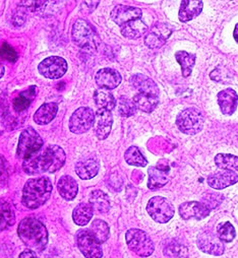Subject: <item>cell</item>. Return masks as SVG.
<instances>
[{"label": "cell", "instance_id": "9", "mask_svg": "<svg viewBox=\"0 0 238 258\" xmlns=\"http://www.w3.org/2000/svg\"><path fill=\"white\" fill-rule=\"evenodd\" d=\"M38 71L46 79L58 80L67 74L68 62L63 57L50 56L39 64Z\"/></svg>", "mask_w": 238, "mask_h": 258}, {"label": "cell", "instance_id": "7", "mask_svg": "<svg viewBox=\"0 0 238 258\" xmlns=\"http://www.w3.org/2000/svg\"><path fill=\"white\" fill-rule=\"evenodd\" d=\"M44 146V142L41 136L35 131L34 128L29 127L21 134L17 156L21 160H25L32 156L33 154L40 151Z\"/></svg>", "mask_w": 238, "mask_h": 258}, {"label": "cell", "instance_id": "22", "mask_svg": "<svg viewBox=\"0 0 238 258\" xmlns=\"http://www.w3.org/2000/svg\"><path fill=\"white\" fill-rule=\"evenodd\" d=\"M204 3L203 2H194V0H184L181 5V10L178 17L181 22L188 23L196 19L203 11Z\"/></svg>", "mask_w": 238, "mask_h": 258}, {"label": "cell", "instance_id": "14", "mask_svg": "<svg viewBox=\"0 0 238 258\" xmlns=\"http://www.w3.org/2000/svg\"><path fill=\"white\" fill-rule=\"evenodd\" d=\"M142 10L135 7L117 6L111 12V19L118 26H125L130 22L140 20L142 17Z\"/></svg>", "mask_w": 238, "mask_h": 258}, {"label": "cell", "instance_id": "32", "mask_svg": "<svg viewBox=\"0 0 238 258\" xmlns=\"http://www.w3.org/2000/svg\"><path fill=\"white\" fill-rule=\"evenodd\" d=\"M94 100L99 109H105L112 111L116 107V99L110 93V91L99 89L94 94Z\"/></svg>", "mask_w": 238, "mask_h": 258}, {"label": "cell", "instance_id": "3", "mask_svg": "<svg viewBox=\"0 0 238 258\" xmlns=\"http://www.w3.org/2000/svg\"><path fill=\"white\" fill-rule=\"evenodd\" d=\"M51 192L52 183L49 178H33L28 180L24 186L22 202L28 209L35 210L48 202Z\"/></svg>", "mask_w": 238, "mask_h": 258}, {"label": "cell", "instance_id": "35", "mask_svg": "<svg viewBox=\"0 0 238 258\" xmlns=\"http://www.w3.org/2000/svg\"><path fill=\"white\" fill-rule=\"evenodd\" d=\"M215 164L219 169L238 172V157L230 154H218L215 157Z\"/></svg>", "mask_w": 238, "mask_h": 258}, {"label": "cell", "instance_id": "36", "mask_svg": "<svg viewBox=\"0 0 238 258\" xmlns=\"http://www.w3.org/2000/svg\"><path fill=\"white\" fill-rule=\"evenodd\" d=\"M125 159L129 165L136 167H146L148 165L147 159L144 157L138 147H131L125 154Z\"/></svg>", "mask_w": 238, "mask_h": 258}, {"label": "cell", "instance_id": "20", "mask_svg": "<svg viewBox=\"0 0 238 258\" xmlns=\"http://www.w3.org/2000/svg\"><path fill=\"white\" fill-rule=\"evenodd\" d=\"M132 86L142 94L153 95L159 97V89L157 84L147 76L137 74L131 78Z\"/></svg>", "mask_w": 238, "mask_h": 258}, {"label": "cell", "instance_id": "1", "mask_svg": "<svg viewBox=\"0 0 238 258\" xmlns=\"http://www.w3.org/2000/svg\"><path fill=\"white\" fill-rule=\"evenodd\" d=\"M67 156L61 147L50 145L42 148L23 162V169L28 175L55 173L66 164Z\"/></svg>", "mask_w": 238, "mask_h": 258}, {"label": "cell", "instance_id": "47", "mask_svg": "<svg viewBox=\"0 0 238 258\" xmlns=\"http://www.w3.org/2000/svg\"><path fill=\"white\" fill-rule=\"evenodd\" d=\"M5 76V68L3 64H0V79Z\"/></svg>", "mask_w": 238, "mask_h": 258}, {"label": "cell", "instance_id": "16", "mask_svg": "<svg viewBox=\"0 0 238 258\" xmlns=\"http://www.w3.org/2000/svg\"><path fill=\"white\" fill-rule=\"evenodd\" d=\"M97 86L100 89L111 91L116 89L121 85L123 78L117 71L112 69H102L100 70L95 77Z\"/></svg>", "mask_w": 238, "mask_h": 258}, {"label": "cell", "instance_id": "19", "mask_svg": "<svg viewBox=\"0 0 238 258\" xmlns=\"http://www.w3.org/2000/svg\"><path fill=\"white\" fill-rule=\"evenodd\" d=\"M218 104L220 110L225 115H232L238 105V95L233 89H225L218 94Z\"/></svg>", "mask_w": 238, "mask_h": 258}, {"label": "cell", "instance_id": "18", "mask_svg": "<svg viewBox=\"0 0 238 258\" xmlns=\"http://www.w3.org/2000/svg\"><path fill=\"white\" fill-rule=\"evenodd\" d=\"M237 182H238V175L236 174V172H233V171L221 170L211 174L208 177V184L212 188L217 190L224 189L228 186L234 185Z\"/></svg>", "mask_w": 238, "mask_h": 258}, {"label": "cell", "instance_id": "21", "mask_svg": "<svg viewBox=\"0 0 238 258\" xmlns=\"http://www.w3.org/2000/svg\"><path fill=\"white\" fill-rule=\"evenodd\" d=\"M100 169V164L95 158H85L80 160L76 165V172L83 180L94 178Z\"/></svg>", "mask_w": 238, "mask_h": 258}, {"label": "cell", "instance_id": "46", "mask_svg": "<svg viewBox=\"0 0 238 258\" xmlns=\"http://www.w3.org/2000/svg\"><path fill=\"white\" fill-rule=\"evenodd\" d=\"M233 37H234L235 41L238 43V24L235 26V29H234V32H233Z\"/></svg>", "mask_w": 238, "mask_h": 258}, {"label": "cell", "instance_id": "17", "mask_svg": "<svg viewBox=\"0 0 238 258\" xmlns=\"http://www.w3.org/2000/svg\"><path fill=\"white\" fill-rule=\"evenodd\" d=\"M210 210L198 202L185 203L180 207V215L184 220H203L210 215Z\"/></svg>", "mask_w": 238, "mask_h": 258}, {"label": "cell", "instance_id": "4", "mask_svg": "<svg viewBox=\"0 0 238 258\" xmlns=\"http://www.w3.org/2000/svg\"><path fill=\"white\" fill-rule=\"evenodd\" d=\"M72 36L74 42L80 48L87 51H96L100 43V39L96 30L90 23L85 20H78L75 23Z\"/></svg>", "mask_w": 238, "mask_h": 258}, {"label": "cell", "instance_id": "40", "mask_svg": "<svg viewBox=\"0 0 238 258\" xmlns=\"http://www.w3.org/2000/svg\"><path fill=\"white\" fill-rule=\"evenodd\" d=\"M224 198L219 195V193H213V192H208L205 193V196L202 198V204L205 205L210 211L213 209H216L221 205L223 202Z\"/></svg>", "mask_w": 238, "mask_h": 258}, {"label": "cell", "instance_id": "29", "mask_svg": "<svg viewBox=\"0 0 238 258\" xmlns=\"http://www.w3.org/2000/svg\"><path fill=\"white\" fill-rule=\"evenodd\" d=\"M133 101L137 109L145 113H151L157 108L159 104V97L139 93L134 97Z\"/></svg>", "mask_w": 238, "mask_h": 258}, {"label": "cell", "instance_id": "26", "mask_svg": "<svg viewBox=\"0 0 238 258\" xmlns=\"http://www.w3.org/2000/svg\"><path fill=\"white\" fill-rule=\"evenodd\" d=\"M148 32V26L140 20H136L128 23L122 27V34L128 39H139Z\"/></svg>", "mask_w": 238, "mask_h": 258}, {"label": "cell", "instance_id": "38", "mask_svg": "<svg viewBox=\"0 0 238 258\" xmlns=\"http://www.w3.org/2000/svg\"><path fill=\"white\" fill-rule=\"evenodd\" d=\"M218 237L223 243H230L236 236V231L233 225L229 222H225L218 226Z\"/></svg>", "mask_w": 238, "mask_h": 258}, {"label": "cell", "instance_id": "43", "mask_svg": "<svg viewBox=\"0 0 238 258\" xmlns=\"http://www.w3.org/2000/svg\"><path fill=\"white\" fill-rule=\"evenodd\" d=\"M9 111V104L5 96H0V116H4Z\"/></svg>", "mask_w": 238, "mask_h": 258}, {"label": "cell", "instance_id": "30", "mask_svg": "<svg viewBox=\"0 0 238 258\" xmlns=\"http://www.w3.org/2000/svg\"><path fill=\"white\" fill-rule=\"evenodd\" d=\"M177 62L180 63L184 78H189L192 75L193 69L196 64L197 56L187 51H178L175 54Z\"/></svg>", "mask_w": 238, "mask_h": 258}, {"label": "cell", "instance_id": "23", "mask_svg": "<svg viewBox=\"0 0 238 258\" xmlns=\"http://www.w3.org/2000/svg\"><path fill=\"white\" fill-rule=\"evenodd\" d=\"M57 190L63 199L70 202L75 200V198L77 197L79 186L77 181L73 177L66 175L58 180Z\"/></svg>", "mask_w": 238, "mask_h": 258}, {"label": "cell", "instance_id": "15", "mask_svg": "<svg viewBox=\"0 0 238 258\" xmlns=\"http://www.w3.org/2000/svg\"><path fill=\"white\" fill-rule=\"evenodd\" d=\"M113 124V116L111 111L99 109L95 114V132L98 140L103 141L108 138Z\"/></svg>", "mask_w": 238, "mask_h": 258}, {"label": "cell", "instance_id": "33", "mask_svg": "<svg viewBox=\"0 0 238 258\" xmlns=\"http://www.w3.org/2000/svg\"><path fill=\"white\" fill-rule=\"evenodd\" d=\"M37 93V87L33 86L27 89L26 91L19 94L18 97L14 100V108L17 112L25 111L27 108H29L32 101L35 99Z\"/></svg>", "mask_w": 238, "mask_h": 258}, {"label": "cell", "instance_id": "2", "mask_svg": "<svg viewBox=\"0 0 238 258\" xmlns=\"http://www.w3.org/2000/svg\"><path fill=\"white\" fill-rule=\"evenodd\" d=\"M23 243L32 251H43L48 244V231L44 224L35 218L24 219L18 229Z\"/></svg>", "mask_w": 238, "mask_h": 258}, {"label": "cell", "instance_id": "11", "mask_svg": "<svg viewBox=\"0 0 238 258\" xmlns=\"http://www.w3.org/2000/svg\"><path fill=\"white\" fill-rule=\"evenodd\" d=\"M77 245L86 258H102L103 251L89 230H80L76 235Z\"/></svg>", "mask_w": 238, "mask_h": 258}, {"label": "cell", "instance_id": "12", "mask_svg": "<svg viewBox=\"0 0 238 258\" xmlns=\"http://www.w3.org/2000/svg\"><path fill=\"white\" fill-rule=\"evenodd\" d=\"M173 27L167 23H158L154 25L145 37V44L151 49L161 48L171 36Z\"/></svg>", "mask_w": 238, "mask_h": 258}, {"label": "cell", "instance_id": "41", "mask_svg": "<svg viewBox=\"0 0 238 258\" xmlns=\"http://www.w3.org/2000/svg\"><path fill=\"white\" fill-rule=\"evenodd\" d=\"M0 57L10 62H16L18 60V53L11 45L4 43L0 47Z\"/></svg>", "mask_w": 238, "mask_h": 258}, {"label": "cell", "instance_id": "42", "mask_svg": "<svg viewBox=\"0 0 238 258\" xmlns=\"http://www.w3.org/2000/svg\"><path fill=\"white\" fill-rule=\"evenodd\" d=\"M47 3L46 2H21L20 5L29 9V10H39L42 6H45Z\"/></svg>", "mask_w": 238, "mask_h": 258}, {"label": "cell", "instance_id": "34", "mask_svg": "<svg viewBox=\"0 0 238 258\" xmlns=\"http://www.w3.org/2000/svg\"><path fill=\"white\" fill-rule=\"evenodd\" d=\"M89 231L99 244L105 243L108 240L109 234H110V229L108 224L102 220H95L92 223Z\"/></svg>", "mask_w": 238, "mask_h": 258}, {"label": "cell", "instance_id": "44", "mask_svg": "<svg viewBox=\"0 0 238 258\" xmlns=\"http://www.w3.org/2000/svg\"><path fill=\"white\" fill-rule=\"evenodd\" d=\"M19 258H38L37 254L32 250H26L22 252L19 256Z\"/></svg>", "mask_w": 238, "mask_h": 258}, {"label": "cell", "instance_id": "5", "mask_svg": "<svg viewBox=\"0 0 238 258\" xmlns=\"http://www.w3.org/2000/svg\"><path fill=\"white\" fill-rule=\"evenodd\" d=\"M205 118L203 113L196 108H188L178 114L176 124L180 131L188 136L198 135L204 127Z\"/></svg>", "mask_w": 238, "mask_h": 258}, {"label": "cell", "instance_id": "10", "mask_svg": "<svg viewBox=\"0 0 238 258\" xmlns=\"http://www.w3.org/2000/svg\"><path fill=\"white\" fill-rule=\"evenodd\" d=\"M95 123V113L91 108L81 107L76 110L70 119V129L76 135H82L93 127Z\"/></svg>", "mask_w": 238, "mask_h": 258}, {"label": "cell", "instance_id": "13", "mask_svg": "<svg viewBox=\"0 0 238 258\" xmlns=\"http://www.w3.org/2000/svg\"><path fill=\"white\" fill-rule=\"evenodd\" d=\"M198 247L201 251L220 256L224 253L225 247L223 242L220 240L218 235L214 234L212 231H204L198 237Z\"/></svg>", "mask_w": 238, "mask_h": 258}, {"label": "cell", "instance_id": "8", "mask_svg": "<svg viewBox=\"0 0 238 258\" xmlns=\"http://www.w3.org/2000/svg\"><path fill=\"white\" fill-rule=\"evenodd\" d=\"M147 212L155 222L160 224L168 223L174 216V208L172 204L161 197H154L149 201Z\"/></svg>", "mask_w": 238, "mask_h": 258}, {"label": "cell", "instance_id": "25", "mask_svg": "<svg viewBox=\"0 0 238 258\" xmlns=\"http://www.w3.org/2000/svg\"><path fill=\"white\" fill-rule=\"evenodd\" d=\"M168 171H165L163 168L157 167H150L149 168V180H148V187L152 190L161 188L165 186L169 181V176L167 174Z\"/></svg>", "mask_w": 238, "mask_h": 258}, {"label": "cell", "instance_id": "31", "mask_svg": "<svg viewBox=\"0 0 238 258\" xmlns=\"http://www.w3.org/2000/svg\"><path fill=\"white\" fill-rule=\"evenodd\" d=\"M94 214V210L92 209L90 204H80L78 205L73 212L74 222L78 226H86L91 221Z\"/></svg>", "mask_w": 238, "mask_h": 258}, {"label": "cell", "instance_id": "27", "mask_svg": "<svg viewBox=\"0 0 238 258\" xmlns=\"http://www.w3.org/2000/svg\"><path fill=\"white\" fill-rule=\"evenodd\" d=\"M92 209L99 214H105L110 210V201L108 196L102 190H94L89 199Z\"/></svg>", "mask_w": 238, "mask_h": 258}, {"label": "cell", "instance_id": "45", "mask_svg": "<svg viewBox=\"0 0 238 258\" xmlns=\"http://www.w3.org/2000/svg\"><path fill=\"white\" fill-rule=\"evenodd\" d=\"M5 171H6V161L4 160L3 157H0V176H3Z\"/></svg>", "mask_w": 238, "mask_h": 258}, {"label": "cell", "instance_id": "24", "mask_svg": "<svg viewBox=\"0 0 238 258\" xmlns=\"http://www.w3.org/2000/svg\"><path fill=\"white\" fill-rule=\"evenodd\" d=\"M58 112V106L55 103L43 104L35 113L34 121L39 125H46L50 123Z\"/></svg>", "mask_w": 238, "mask_h": 258}, {"label": "cell", "instance_id": "37", "mask_svg": "<svg viewBox=\"0 0 238 258\" xmlns=\"http://www.w3.org/2000/svg\"><path fill=\"white\" fill-rule=\"evenodd\" d=\"M116 106H117V111H118L119 115L123 117H131L137 111L134 101L130 100L126 97L119 98L116 102Z\"/></svg>", "mask_w": 238, "mask_h": 258}, {"label": "cell", "instance_id": "28", "mask_svg": "<svg viewBox=\"0 0 238 258\" xmlns=\"http://www.w3.org/2000/svg\"><path fill=\"white\" fill-rule=\"evenodd\" d=\"M16 222V211L7 201L0 200V231L13 226Z\"/></svg>", "mask_w": 238, "mask_h": 258}, {"label": "cell", "instance_id": "39", "mask_svg": "<svg viewBox=\"0 0 238 258\" xmlns=\"http://www.w3.org/2000/svg\"><path fill=\"white\" fill-rule=\"evenodd\" d=\"M164 253L171 257H186L188 255V248L181 243L172 242L164 249Z\"/></svg>", "mask_w": 238, "mask_h": 258}, {"label": "cell", "instance_id": "6", "mask_svg": "<svg viewBox=\"0 0 238 258\" xmlns=\"http://www.w3.org/2000/svg\"><path fill=\"white\" fill-rule=\"evenodd\" d=\"M129 248L141 257H149L155 250V245L150 236L140 229H130L126 234Z\"/></svg>", "mask_w": 238, "mask_h": 258}]
</instances>
